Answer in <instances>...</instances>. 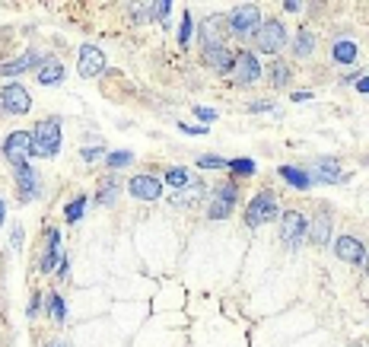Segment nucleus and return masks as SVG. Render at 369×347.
Masks as SVG:
<instances>
[{"label": "nucleus", "mask_w": 369, "mask_h": 347, "mask_svg": "<svg viewBox=\"0 0 369 347\" xmlns=\"http://www.w3.org/2000/svg\"><path fill=\"white\" fill-rule=\"evenodd\" d=\"M197 166L217 172V169H227V160H223V156H217V153H201V156H197Z\"/></svg>", "instance_id": "obj_32"}, {"label": "nucleus", "mask_w": 369, "mask_h": 347, "mask_svg": "<svg viewBox=\"0 0 369 347\" xmlns=\"http://www.w3.org/2000/svg\"><path fill=\"white\" fill-rule=\"evenodd\" d=\"M4 156H6V162H10L13 169L26 166V162H29V156H32V134H29V131H13V134H6V140H4Z\"/></svg>", "instance_id": "obj_8"}, {"label": "nucleus", "mask_w": 369, "mask_h": 347, "mask_svg": "<svg viewBox=\"0 0 369 347\" xmlns=\"http://www.w3.org/2000/svg\"><path fill=\"white\" fill-rule=\"evenodd\" d=\"M77 71L83 80H93L105 71V54L95 45H80V61H77Z\"/></svg>", "instance_id": "obj_12"}, {"label": "nucleus", "mask_w": 369, "mask_h": 347, "mask_svg": "<svg viewBox=\"0 0 369 347\" xmlns=\"http://www.w3.org/2000/svg\"><path fill=\"white\" fill-rule=\"evenodd\" d=\"M239 201V188L236 182H220V185L210 192V204H207V220H227V217L236 210Z\"/></svg>", "instance_id": "obj_5"}, {"label": "nucleus", "mask_w": 369, "mask_h": 347, "mask_svg": "<svg viewBox=\"0 0 369 347\" xmlns=\"http://www.w3.org/2000/svg\"><path fill=\"white\" fill-rule=\"evenodd\" d=\"M86 195H77V198H71L67 201V207H64V220L67 223H80L83 220V214H86Z\"/></svg>", "instance_id": "obj_24"}, {"label": "nucleus", "mask_w": 369, "mask_h": 347, "mask_svg": "<svg viewBox=\"0 0 369 347\" xmlns=\"http://www.w3.org/2000/svg\"><path fill=\"white\" fill-rule=\"evenodd\" d=\"M271 108H274L271 102H251V112H271Z\"/></svg>", "instance_id": "obj_41"}, {"label": "nucleus", "mask_w": 369, "mask_h": 347, "mask_svg": "<svg viewBox=\"0 0 369 347\" xmlns=\"http://www.w3.org/2000/svg\"><path fill=\"white\" fill-rule=\"evenodd\" d=\"M357 58H360L357 42H350V38H341V42H334V48H331V61H334V64L350 67V64H357Z\"/></svg>", "instance_id": "obj_20"}, {"label": "nucleus", "mask_w": 369, "mask_h": 347, "mask_svg": "<svg viewBox=\"0 0 369 347\" xmlns=\"http://www.w3.org/2000/svg\"><path fill=\"white\" fill-rule=\"evenodd\" d=\"M105 153H108L105 147H86L80 156H83V162H99V160H105Z\"/></svg>", "instance_id": "obj_36"}, {"label": "nucleus", "mask_w": 369, "mask_h": 347, "mask_svg": "<svg viewBox=\"0 0 369 347\" xmlns=\"http://www.w3.org/2000/svg\"><path fill=\"white\" fill-rule=\"evenodd\" d=\"M227 169L232 175H255L258 166L255 160H249V156H236V160H227Z\"/></svg>", "instance_id": "obj_27"}, {"label": "nucleus", "mask_w": 369, "mask_h": 347, "mask_svg": "<svg viewBox=\"0 0 369 347\" xmlns=\"http://www.w3.org/2000/svg\"><path fill=\"white\" fill-rule=\"evenodd\" d=\"M232 77L239 86H251L255 80H261V61L255 51H239L236 64H232Z\"/></svg>", "instance_id": "obj_9"}, {"label": "nucleus", "mask_w": 369, "mask_h": 347, "mask_svg": "<svg viewBox=\"0 0 369 347\" xmlns=\"http://www.w3.org/2000/svg\"><path fill=\"white\" fill-rule=\"evenodd\" d=\"M204 198H207V188L201 185V182H191V185H184L179 188V192H172V204L175 207H197Z\"/></svg>", "instance_id": "obj_16"}, {"label": "nucleus", "mask_w": 369, "mask_h": 347, "mask_svg": "<svg viewBox=\"0 0 369 347\" xmlns=\"http://www.w3.org/2000/svg\"><path fill=\"white\" fill-rule=\"evenodd\" d=\"M162 188H166V185H162L156 175H147V172L131 175V182H128V195L137 198V201H160L162 198Z\"/></svg>", "instance_id": "obj_10"}, {"label": "nucleus", "mask_w": 369, "mask_h": 347, "mask_svg": "<svg viewBox=\"0 0 369 347\" xmlns=\"http://www.w3.org/2000/svg\"><path fill=\"white\" fill-rule=\"evenodd\" d=\"M293 51H296V58H306V54L316 51V36L312 32H299L296 36V45H293Z\"/></svg>", "instance_id": "obj_31"}, {"label": "nucleus", "mask_w": 369, "mask_h": 347, "mask_svg": "<svg viewBox=\"0 0 369 347\" xmlns=\"http://www.w3.org/2000/svg\"><path fill=\"white\" fill-rule=\"evenodd\" d=\"M172 0H156V4H150L147 10H150V19H166L169 13H172Z\"/></svg>", "instance_id": "obj_33"}, {"label": "nucleus", "mask_w": 369, "mask_h": 347, "mask_svg": "<svg viewBox=\"0 0 369 347\" xmlns=\"http://www.w3.org/2000/svg\"><path fill=\"white\" fill-rule=\"evenodd\" d=\"M357 93H366V96H369V73H366V77H360V80H357Z\"/></svg>", "instance_id": "obj_42"}, {"label": "nucleus", "mask_w": 369, "mask_h": 347, "mask_svg": "<svg viewBox=\"0 0 369 347\" xmlns=\"http://www.w3.org/2000/svg\"><path fill=\"white\" fill-rule=\"evenodd\" d=\"M229 29H232V36H239V38H251L258 32V26L264 23L261 19V10H258L255 4H242V6H236V10L229 13Z\"/></svg>", "instance_id": "obj_6"}, {"label": "nucleus", "mask_w": 369, "mask_h": 347, "mask_svg": "<svg viewBox=\"0 0 369 347\" xmlns=\"http://www.w3.org/2000/svg\"><path fill=\"white\" fill-rule=\"evenodd\" d=\"M13 179H16V188H19V201H36V198H42V179H38V172L32 169V162H26V166L13 169Z\"/></svg>", "instance_id": "obj_11"}, {"label": "nucleus", "mask_w": 369, "mask_h": 347, "mask_svg": "<svg viewBox=\"0 0 369 347\" xmlns=\"http://www.w3.org/2000/svg\"><path fill=\"white\" fill-rule=\"evenodd\" d=\"M306 236H309V220H306V214H299V210H284V214H280V242L293 252V249L303 246Z\"/></svg>", "instance_id": "obj_3"}, {"label": "nucleus", "mask_w": 369, "mask_h": 347, "mask_svg": "<svg viewBox=\"0 0 369 347\" xmlns=\"http://www.w3.org/2000/svg\"><path fill=\"white\" fill-rule=\"evenodd\" d=\"M179 128L184 134H197V138H201V134H207V128L204 125H184V121H179Z\"/></svg>", "instance_id": "obj_38"}, {"label": "nucleus", "mask_w": 369, "mask_h": 347, "mask_svg": "<svg viewBox=\"0 0 369 347\" xmlns=\"http://www.w3.org/2000/svg\"><path fill=\"white\" fill-rule=\"evenodd\" d=\"M23 242H26V229H23V223H13V229H10V246L16 249V252H23Z\"/></svg>", "instance_id": "obj_34"}, {"label": "nucleus", "mask_w": 369, "mask_h": 347, "mask_svg": "<svg viewBox=\"0 0 369 347\" xmlns=\"http://www.w3.org/2000/svg\"><path fill=\"white\" fill-rule=\"evenodd\" d=\"M32 156H38V160H51V156L61 153V140H64V134H61V118L58 115H48V118L36 121V128H32Z\"/></svg>", "instance_id": "obj_1"}, {"label": "nucleus", "mask_w": 369, "mask_h": 347, "mask_svg": "<svg viewBox=\"0 0 369 347\" xmlns=\"http://www.w3.org/2000/svg\"><path fill=\"white\" fill-rule=\"evenodd\" d=\"M290 99H293V102H309L312 93H306V90H303V93H290Z\"/></svg>", "instance_id": "obj_43"}, {"label": "nucleus", "mask_w": 369, "mask_h": 347, "mask_svg": "<svg viewBox=\"0 0 369 347\" xmlns=\"http://www.w3.org/2000/svg\"><path fill=\"white\" fill-rule=\"evenodd\" d=\"M284 10H286V13H299V10H303V4H299V0H286Z\"/></svg>", "instance_id": "obj_39"}, {"label": "nucleus", "mask_w": 369, "mask_h": 347, "mask_svg": "<svg viewBox=\"0 0 369 347\" xmlns=\"http://www.w3.org/2000/svg\"><path fill=\"white\" fill-rule=\"evenodd\" d=\"M32 64H38V51H23L16 61L0 64V73H4V77H19V73H26Z\"/></svg>", "instance_id": "obj_21"}, {"label": "nucleus", "mask_w": 369, "mask_h": 347, "mask_svg": "<svg viewBox=\"0 0 369 347\" xmlns=\"http://www.w3.org/2000/svg\"><path fill=\"white\" fill-rule=\"evenodd\" d=\"M0 108H4L6 115H29L32 112V96L29 90H26L23 83H6L0 86Z\"/></svg>", "instance_id": "obj_7"}, {"label": "nucleus", "mask_w": 369, "mask_h": 347, "mask_svg": "<svg viewBox=\"0 0 369 347\" xmlns=\"http://www.w3.org/2000/svg\"><path fill=\"white\" fill-rule=\"evenodd\" d=\"M36 80H38L42 86H58L61 80H64V64H61L58 58H45L42 64H38Z\"/></svg>", "instance_id": "obj_19"}, {"label": "nucleus", "mask_w": 369, "mask_h": 347, "mask_svg": "<svg viewBox=\"0 0 369 347\" xmlns=\"http://www.w3.org/2000/svg\"><path fill=\"white\" fill-rule=\"evenodd\" d=\"M45 347H67V344H64V341H48Z\"/></svg>", "instance_id": "obj_45"}, {"label": "nucleus", "mask_w": 369, "mask_h": 347, "mask_svg": "<svg viewBox=\"0 0 369 347\" xmlns=\"http://www.w3.org/2000/svg\"><path fill=\"white\" fill-rule=\"evenodd\" d=\"M277 172H280V179H284L290 188H296V192H306V188L312 185L309 172H306V169H299V166H280Z\"/></svg>", "instance_id": "obj_22"}, {"label": "nucleus", "mask_w": 369, "mask_h": 347, "mask_svg": "<svg viewBox=\"0 0 369 347\" xmlns=\"http://www.w3.org/2000/svg\"><path fill=\"white\" fill-rule=\"evenodd\" d=\"M45 316L51 318L54 325H64L67 322V303H64V296L54 290L51 296H48V306H45Z\"/></svg>", "instance_id": "obj_23"}, {"label": "nucleus", "mask_w": 369, "mask_h": 347, "mask_svg": "<svg viewBox=\"0 0 369 347\" xmlns=\"http://www.w3.org/2000/svg\"><path fill=\"white\" fill-rule=\"evenodd\" d=\"M194 115H197L201 121H210V125H214V121L220 118V115H217L214 108H207V105H194Z\"/></svg>", "instance_id": "obj_37"}, {"label": "nucleus", "mask_w": 369, "mask_h": 347, "mask_svg": "<svg viewBox=\"0 0 369 347\" xmlns=\"http://www.w3.org/2000/svg\"><path fill=\"white\" fill-rule=\"evenodd\" d=\"M115 198H118V182H115V179H102L99 182V195H95V204L108 207V204H115Z\"/></svg>", "instance_id": "obj_26"}, {"label": "nucleus", "mask_w": 369, "mask_h": 347, "mask_svg": "<svg viewBox=\"0 0 369 347\" xmlns=\"http://www.w3.org/2000/svg\"><path fill=\"white\" fill-rule=\"evenodd\" d=\"M334 255L347 264H366V246L357 236H338L334 239Z\"/></svg>", "instance_id": "obj_13"}, {"label": "nucleus", "mask_w": 369, "mask_h": 347, "mask_svg": "<svg viewBox=\"0 0 369 347\" xmlns=\"http://www.w3.org/2000/svg\"><path fill=\"white\" fill-rule=\"evenodd\" d=\"M309 179H312V185L316 182H325V185H338L341 179H344V172H341V166L334 160H318V166L309 172Z\"/></svg>", "instance_id": "obj_17"}, {"label": "nucleus", "mask_w": 369, "mask_h": 347, "mask_svg": "<svg viewBox=\"0 0 369 347\" xmlns=\"http://www.w3.org/2000/svg\"><path fill=\"white\" fill-rule=\"evenodd\" d=\"M251 38H255V48L261 54H277L280 48H286V38L290 36H286V26L280 19H264Z\"/></svg>", "instance_id": "obj_4"}, {"label": "nucleus", "mask_w": 369, "mask_h": 347, "mask_svg": "<svg viewBox=\"0 0 369 347\" xmlns=\"http://www.w3.org/2000/svg\"><path fill=\"white\" fill-rule=\"evenodd\" d=\"M271 80H274V86H290V80H293L290 64L286 61H274L271 64Z\"/></svg>", "instance_id": "obj_28"}, {"label": "nucleus", "mask_w": 369, "mask_h": 347, "mask_svg": "<svg viewBox=\"0 0 369 347\" xmlns=\"http://www.w3.org/2000/svg\"><path fill=\"white\" fill-rule=\"evenodd\" d=\"M280 214H284V210L277 207L274 192H261L249 201V207H245V227L258 229V227H264V223L280 220Z\"/></svg>", "instance_id": "obj_2"}, {"label": "nucleus", "mask_w": 369, "mask_h": 347, "mask_svg": "<svg viewBox=\"0 0 369 347\" xmlns=\"http://www.w3.org/2000/svg\"><path fill=\"white\" fill-rule=\"evenodd\" d=\"M191 38H194V19H191V13L184 10L182 13V23H179V45H182V48H188Z\"/></svg>", "instance_id": "obj_30"}, {"label": "nucleus", "mask_w": 369, "mask_h": 347, "mask_svg": "<svg viewBox=\"0 0 369 347\" xmlns=\"http://www.w3.org/2000/svg\"><path fill=\"white\" fill-rule=\"evenodd\" d=\"M201 58L207 61V67H214L217 73H232V64H236V54H232L227 45H207L201 51Z\"/></svg>", "instance_id": "obj_15"}, {"label": "nucleus", "mask_w": 369, "mask_h": 347, "mask_svg": "<svg viewBox=\"0 0 369 347\" xmlns=\"http://www.w3.org/2000/svg\"><path fill=\"white\" fill-rule=\"evenodd\" d=\"M306 239H309L312 246L325 249L328 239H334V236H331V217H328V214H318L316 220L309 223V236H306Z\"/></svg>", "instance_id": "obj_18"}, {"label": "nucleus", "mask_w": 369, "mask_h": 347, "mask_svg": "<svg viewBox=\"0 0 369 347\" xmlns=\"http://www.w3.org/2000/svg\"><path fill=\"white\" fill-rule=\"evenodd\" d=\"M38 312H42V294H38V290H36V294H32V299H29V303H26V318H29V322H32V318L38 316Z\"/></svg>", "instance_id": "obj_35"}, {"label": "nucleus", "mask_w": 369, "mask_h": 347, "mask_svg": "<svg viewBox=\"0 0 369 347\" xmlns=\"http://www.w3.org/2000/svg\"><path fill=\"white\" fill-rule=\"evenodd\" d=\"M128 162H134L131 150H108V153H105V166L108 169H125Z\"/></svg>", "instance_id": "obj_29"}, {"label": "nucleus", "mask_w": 369, "mask_h": 347, "mask_svg": "<svg viewBox=\"0 0 369 347\" xmlns=\"http://www.w3.org/2000/svg\"><path fill=\"white\" fill-rule=\"evenodd\" d=\"M4 220H6V201L0 198V227H4Z\"/></svg>", "instance_id": "obj_44"}, {"label": "nucleus", "mask_w": 369, "mask_h": 347, "mask_svg": "<svg viewBox=\"0 0 369 347\" xmlns=\"http://www.w3.org/2000/svg\"><path fill=\"white\" fill-rule=\"evenodd\" d=\"M143 10H147V6H131V19H134V23H140V19L147 16V13H143Z\"/></svg>", "instance_id": "obj_40"}, {"label": "nucleus", "mask_w": 369, "mask_h": 347, "mask_svg": "<svg viewBox=\"0 0 369 347\" xmlns=\"http://www.w3.org/2000/svg\"><path fill=\"white\" fill-rule=\"evenodd\" d=\"M162 185H169V188H184V185H191V172L188 169H182V166H172V169H166V179H162Z\"/></svg>", "instance_id": "obj_25"}, {"label": "nucleus", "mask_w": 369, "mask_h": 347, "mask_svg": "<svg viewBox=\"0 0 369 347\" xmlns=\"http://www.w3.org/2000/svg\"><path fill=\"white\" fill-rule=\"evenodd\" d=\"M61 229H48V246H45V255H42V264H38V271L42 274H54L61 264V258H64V249H61Z\"/></svg>", "instance_id": "obj_14"}]
</instances>
